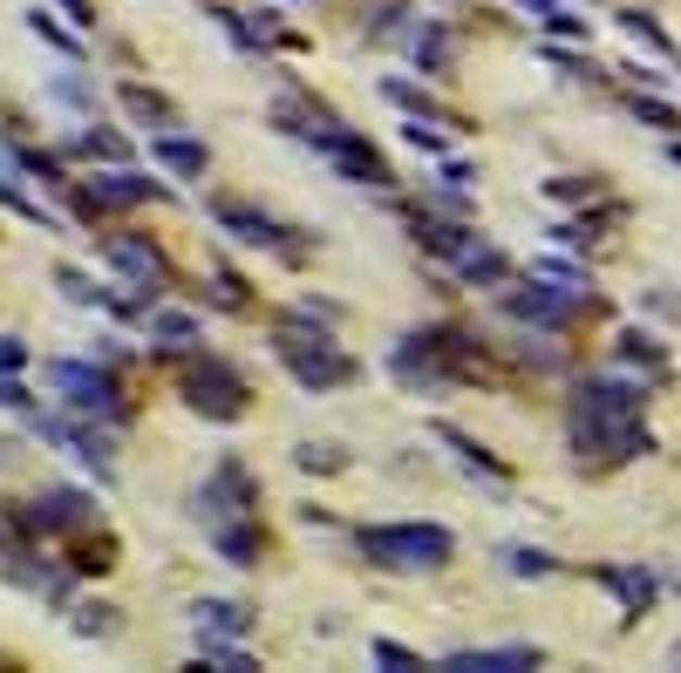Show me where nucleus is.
Returning a JSON list of instances; mask_svg holds the SVG:
<instances>
[{"label":"nucleus","instance_id":"11","mask_svg":"<svg viewBox=\"0 0 681 673\" xmlns=\"http://www.w3.org/2000/svg\"><path fill=\"white\" fill-rule=\"evenodd\" d=\"M14 517H21L28 531L55 537V531H83L89 517H96V504L83 497V490H35L28 504H14Z\"/></svg>","mask_w":681,"mask_h":673},{"label":"nucleus","instance_id":"14","mask_svg":"<svg viewBox=\"0 0 681 673\" xmlns=\"http://www.w3.org/2000/svg\"><path fill=\"white\" fill-rule=\"evenodd\" d=\"M450 673H518V666H539V646H464V653L443 660Z\"/></svg>","mask_w":681,"mask_h":673},{"label":"nucleus","instance_id":"23","mask_svg":"<svg viewBox=\"0 0 681 673\" xmlns=\"http://www.w3.org/2000/svg\"><path fill=\"white\" fill-rule=\"evenodd\" d=\"M28 35H35V41H48V48H55V55L83 62V41H75L68 28H55V14H41V8H35V14H28Z\"/></svg>","mask_w":681,"mask_h":673},{"label":"nucleus","instance_id":"3","mask_svg":"<svg viewBox=\"0 0 681 673\" xmlns=\"http://www.w3.org/2000/svg\"><path fill=\"white\" fill-rule=\"evenodd\" d=\"M389 374L402 388H416V395H443V388H457V381L477 374V341L457 333V327H416V333L395 341Z\"/></svg>","mask_w":681,"mask_h":673},{"label":"nucleus","instance_id":"15","mask_svg":"<svg viewBox=\"0 0 681 673\" xmlns=\"http://www.w3.org/2000/svg\"><path fill=\"white\" fill-rule=\"evenodd\" d=\"M150 157H157L171 177H205L212 150L198 143V137H178V129H157V137H150Z\"/></svg>","mask_w":681,"mask_h":673},{"label":"nucleus","instance_id":"36","mask_svg":"<svg viewBox=\"0 0 681 673\" xmlns=\"http://www.w3.org/2000/svg\"><path fill=\"white\" fill-rule=\"evenodd\" d=\"M368 653L382 660V666H423V660L409 653V646H395V639H368Z\"/></svg>","mask_w":681,"mask_h":673},{"label":"nucleus","instance_id":"38","mask_svg":"<svg viewBox=\"0 0 681 673\" xmlns=\"http://www.w3.org/2000/svg\"><path fill=\"white\" fill-rule=\"evenodd\" d=\"M0 204H14V212H21V218H41V204L14 191V177H0ZM41 225H48V218H41Z\"/></svg>","mask_w":681,"mask_h":673},{"label":"nucleus","instance_id":"40","mask_svg":"<svg viewBox=\"0 0 681 673\" xmlns=\"http://www.w3.org/2000/svg\"><path fill=\"white\" fill-rule=\"evenodd\" d=\"M0 368H8V374H14V368H28V347H21L14 333H0Z\"/></svg>","mask_w":681,"mask_h":673},{"label":"nucleus","instance_id":"43","mask_svg":"<svg viewBox=\"0 0 681 673\" xmlns=\"http://www.w3.org/2000/svg\"><path fill=\"white\" fill-rule=\"evenodd\" d=\"M0 462H14V443H0Z\"/></svg>","mask_w":681,"mask_h":673},{"label":"nucleus","instance_id":"28","mask_svg":"<svg viewBox=\"0 0 681 673\" xmlns=\"http://www.w3.org/2000/svg\"><path fill=\"white\" fill-rule=\"evenodd\" d=\"M518 8H525V14H532V21H539V28H552V35H579V21H572V14L559 8V0H518Z\"/></svg>","mask_w":681,"mask_h":673},{"label":"nucleus","instance_id":"34","mask_svg":"<svg viewBox=\"0 0 681 673\" xmlns=\"http://www.w3.org/2000/svg\"><path fill=\"white\" fill-rule=\"evenodd\" d=\"M212 300H218V306H245V287H239V272H232V266H218V272H212Z\"/></svg>","mask_w":681,"mask_h":673},{"label":"nucleus","instance_id":"1","mask_svg":"<svg viewBox=\"0 0 681 673\" xmlns=\"http://www.w3.org/2000/svg\"><path fill=\"white\" fill-rule=\"evenodd\" d=\"M572 449L600 456V462L654 449V435L641 429V388H627V381H579V395H572Z\"/></svg>","mask_w":681,"mask_h":673},{"label":"nucleus","instance_id":"16","mask_svg":"<svg viewBox=\"0 0 681 673\" xmlns=\"http://www.w3.org/2000/svg\"><path fill=\"white\" fill-rule=\"evenodd\" d=\"M212 545H218L225 564H239V572H245V564H260V551H266V531L252 524V517H232V524L212 531Z\"/></svg>","mask_w":681,"mask_h":673},{"label":"nucleus","instance_id":"21","mask_svg":"<svg viewBox=\"0 0 681 673\" xmlns=\"http://www.w3.org/2000/svg\"><path fill=\"white\" fill-rule=\"evenodd\" d=\"M382 96L395 102V110H409L416 123H450V129H470V123H457V116H450V110H437V102H430V96H423V89H409V82H395V75H389V82H382Z\"/></svg>","mask_w":681,"mask_h":673},{"label":"nucleus","instance_id":"9","mask_svg":"<svg viewBox=\"0 0 681 673\" xmlns=\"http://www.w3.org/2000/svg\"><path fill=\"white\" fill-rule=\"evenodd\" d=\"M212 225L232 231L239 245H260V252H287V258H300V245L287 239V225L266 218V212H252V204H239V198H212Z\"/></svg>","mask_w":681,"mask_h":673},{"label":"nucleus","instance_id":"31","mask_svg":"<svg viewBox=\"0 0 681 673\" xmlns=\"http://www.w3.org/2000/svg\"><path fill=\"white\" fill-rule=\"evenodd\" d=\"M8 157H14L21 170H35V177H41V185H68V177H62V164H55V157H35V150H21V143H8Z\"/></svg>","mask_w":681,"mask_h":673},{"label":"nucleus","instance_id":"18","mask_svg":"<svg viewBox=\"0 0 681 673\" xmlns=\"http://www.w3.org/2000/svg\"><path fill=\"white\" fill-rule=\"evenodd\" d=\"M116 102H123V110H130L143 129H171V123H178V110H171V96H164V89H143V82H116Z\"/></svg>","mask_w":681,"mask_h":673},{"label":"nucleus","instance_id":"42","mask_svg":"<svg viewBox=\"0 0 681 673\" xmlns=\"http://www.w3.org/2000/svg\"><path fill=\"white\" fill-rule=\"evenodd\" d=\"M62 8H68V21H75V28H89V21H96V14H89V0H62Z\"/></svg>","mask_w":681,"mask_h":673},{"label":"nucleus","instance_id":"41","mask_svg":"<svg viewBox=\"0 0 681 673\" xmlns=\"http://www.w3.org/2000/svg\"><path fill=\"white\" fill-rule=\"evenodd\" d=\"M634 116L654 123V129H674V110H661V102H641V96H634Z\"/></svg>","mask_w":681,"mask_h":673},{"label":"nucleus","instance_id":"24","mask_svg":"<svg viewBox=\"0 0 681 673\" xmlns=\"http://www.w3.org/2000/svg\"><path fill=\"white\" fill-rule=\"evenodd\" d=\"M437 435H443V443H450V449H457V456L470 462V470H484L491 483H504V477H512V470H504V462H497L491 449H477V443H470V435H457V429H437Z\"/></svg>","mask_w":681,"mask_h":673},{"label":"nucleus","instance_id":"17","mask_svg":"<svg viewBox=\"0 0 681 673\" xmlns=\"http://www.w3.org/2000/svg\"><path fill=\"white\" fill-rule=\"evenodd\" d=\"M416 245H430L437 258H450V266H464V258L484 245L470 225H437V218H416Z\"/></svg>","mask_w":681,"mask_h":673},{"label":"nucleus","instance_id":"27","mask_svg":"<svg viewBox=\"0 0 681 673\" xmlns=\"http://www.w3.org/2000/svg\"><path fill=\"white\" fill-rule=\"evenodd\" d=\"M55 279H62V293H68L75 306H110V314H116V300H110L103 287H96V279H89V272H75V266H62Z\"/></svg>","mask_w":681,"mask_h":673},{"label":"nucleus","instance_id":"10","mask_svg":"<svg viewBox=\"0 0 681 673\" xmlns=\"http://www.w3.org/2000/svg\"><path fill=\"white\" fill-rule=\"evenodd\" d=\"M103 258L123 272V287H137V293H150V300H157V293H164V279H171L164 252L150 245V239H137V231H116V239L103 245Z\"/></svg>","mask_w":681,"mask_h":673},{"label":"nucleus","instance_id":"4","mask_svg":"<svg viewBox=\"0 0 681 673\" xmlns=\"http://www.w3.org/2000/svg\"><path fill=\"white\" fill-rule=\"evenodd\" d=\"M300 320H307V314H287L280 327H273V360H280V368H287L300 388H307V395H327V388H348V381L362 374V360H355V354H341V347L327 341L320 327L307 333Z\"/></svg>","mask_w":681,"mask_h":673},{"label":"nucleus","instance_id":"7","mask_svg":"<svg viewBox=\"0 0 681 673\" xmlns=\"http://www.w3.org/2000/svg\"><path fill=\"white\" fill-rule=\"evenodd\" d=\"M178 395H185V408L191 416H205V422H239L245 408H252V388H245V374H232L225 360H198V368L178 381Z\"/></svg>","mask_w":681,"mask_h":673},{"label":"nucleus","instance_id":"6","mask_svg":"<svg viewBox=\"0 0 681 673\" xmlns=\"http://www.w3.org/2000/svg\"><path fill=\"white\" fill-rule=\"evenodd\" d=\"M48 381H55V395L68 416H83V422H130V402H123V381L110 368H96V360H55L48 368Z\"/></svg>","mask_w":681,"mask_h":673},{"label":"nucleus","instance_id":"37","mask_svg":"<svg viewBox=\"0 0 681 673\" xmlns=\"http://www.w3.org/2000/svg\"><path fill=\"white\" fill-rule=\"evenodd\" d=\"M75 633H116V619H110V606H83V619H75Z\"/></svg>","mask_w":681,"mask_h":673},{"label":"nucleus","instance_id":"5","mask_svg":"<svg viewBox=\"0 0 681 673\" xmlns=\"http://www.w3.org/2000/svg\"><path fill=\"white\" fill-rule=\"evenodd\" d=\"M355 545H362L368 564H382V572H437V564H450L457 537L443 524H362Z\"/></svg>","mask_w":681,"mask_h":673},{"label":"nucleus","instance_id":"8","mask_svg":"<svg viewBox=\"0 0 681 673\" xmlns=\"http://www.w3.org/2000/svg\"><path fill=\"white\" fill-rule=\"evenodd\" d=\"M260 510V483H252V470L239 456H218L212 462V477L198 483V517L218 531V524H232V517H252Z\"/></svg>","mask_w":681,"mask_h":673},{"label":"nucleus","instance_id":"44","mask_svg":"<svg viewBox=\"0 0 681 673\" xmlns=\"http://www.w3.org/2000/svg\"><path fill=\"white\" fill-rule=\"evenodd\" d=\"M668 157H674V164H681V143H668Z\"/></svg>","mask_w":681,"mask_h":673},{"label":"nucleus","instance_id":"35","mask_svg":"<svg viewBox=\"0 0 681 673\" xmlns=\"http://www.w3.org/2000/svg\"><path fill=\"white\" fill-rule=\"evenodd\" d=\"M293 462H300V470H341V462H348V456H335V449H327V443H320V449L307 443V449H293Z\"/></svg>","mask_w":681,"mask_h":673},{"label":"nucleus","instance_id":"19","mask_svg":"<svg viewBox=\"0 0 681 673\" xmlns=\"http://www.w3.org/2000/svg\"><path fill=\"white\" fill-rule=\"evenodd\" d=\"M191 612H198V633H225V639L252 633V612H245V606H232V599H198Z\"/></svg>","mask_w":681,"mask_h":673},{"label":"nucleus","instance_id":"20","mask_svg":"<svg viewBox=\"0 0 681 673\" xmlns=\"http://www.w3.org/2000/svg\"><path fill=\"white\" fill-rule=\"evenodd\" d=\"M593 579L607 585V592H620L627 612H647V599H654V579H647V572H627V564H600Z\"/></svg>","mask_w":681,"mask_h":673},{"label":"nucleus","instance_id":"32","mask_svg":"<svg viewBox=\"0 0 681 673\" xmlns=\"http://www.w3.org/2000/svg\"><path fill=\"white\" fill-rule=\"evenodd\" d=\"M75 150H83V157H123V137H110V129H83V137H75Z\"/></svg>","mask_w":681,"mask_h":673},{"label":"nucleus","instance_id":"12","mask_svg":"<svg viewBox=\"0 0 681 673\" xmlns=\"http://www.w3.org/2000/svg\"><path fill=\"white\" fill-rule=\"evenodd\" d=\"M579 306V287H532V293H504V314L532 320V327H566Z\"/></svg>","mask_w":681,"mask_h":673},{"label":"nucleus","instance_id":"30","mask_svg":"<svg viewBox=\"0 0 681 673\" xmlns=\"http://www.w3.org/2000/svg\"><path fill=\"white\" fill-rule=\"evenodd\" d=\"M620 354L641 360L647 374H661V347H654V333H620Z\"/></svg>","mask_w":681,"mask_h":673},{"label":"nucleus","instance_id":"22","mask_svg":"<svg viewBox=\"0 0 681 673\" xmlns=\"http://www.w3.org/2000/svg\"><path fill=\"white\" fill-rule=\"evenodd\" d=\"M416 68L423 75H450V28H437V21H430V28L416 35Z\"/></svg>","mask_w":681,"mask_h":673},{"label":"nucleus","instance_id":"26","mask_svg":"<svg viewBox=\"0 0 681 673\" xmlns=\"http://www.w3.org/2000/svg\"><path fill=\"white\" fill-rule=\"evenodd\" d=\"M150 341H164V347H191V341H198V320H191V314H150Z\"/></svg>","mask_w":681,"mask_h":673},{"label":"nucleus","instance_id":"25","mask_svg":"<svg viewBox=\"0 0 681 673\" xmlns=\"http://www.w3.org/2000/svg\"><path fill=\"white\" fill-rule=\"evenodd\" d=\"M620 28H627V35H634V41H647V48H654V55H674V41L661 35V21H654L647 8H627V14H620Z\"/></svg>","mask_w":681,"mask_h":673},{"label":"nucleus","instance_id":"13","mask_svg":"<svg viewBox=\"0 0 681 673\" xmlns=\"http://www.w3.org/2000/svg\"><path fill=\"white\" fill-rule=\"evenodd\" d=\"M89 204H110V212H130V204H150V198H164V185L157 177H137V170H103V177H89Z\"/></svg>","mask_w":681,"mask_h":673},{"label":"nucleus","instance_id":"39","mask_svg":"<svg viewBox=\"0 0 681 673\" xmlns=\"http://www.w3.org/2000/svg\"><path fill=\"white\" fill-rule=\"evenodd\" d=\"M0 408H35V402H28V388H21L8 368H0Z\"/></svg>","mask_w":681,"mask_h":673},{"label":"nucleus","instance_id":"45","mask_svg":"<svg viewBox=\"0 0 681 673\" xmlns=\"http://www.w3.org/2000/svg\"><path fill=\"white\" fill-rule=\"evenodd\" d=\"M0 558H8V531H0Z\"/></svg>","mask_w":681,"mask_h":673},{"label":"nucleus","instance_id":"29","mask_svg":"<svg viewBox=\"0 0 681 673\" xmlns=\"http://www.w3.org/2000/svg\"><path fill=\"white\" fill-rule=\"evenodd\" d=\"M205 660H212V666H225V673H252V666H260V660L245 653V646H225L218 633H205Z\"/></svg>","mask_w":681,"mask_h":673},{"label":"nucleus","instance_id":"2","mask_svg":"<svg viewBox=\"0 0 681 673\" xmlns=\"http://www.w3.org/2000/svg\"><path fill=\"white\" fill-rule=\"evenodd\" d=\"M273 123H280L287 137H300V143H307V150H314V157H320L327 170H335V177H348V185H375V191L395 185L382 150H375L368 137H355L348 123H335L327 110H300V102H280V110H273Z\"/></svg>","mask_w":681,"mask_h":673},{"label":"nucleus","instance_id":"33","mask_svg":"<svg viewBox=\"0 0 681 673\" xmlns=\"http://www.w3.org/2000/svg\"><path fill=\"white\" fill-rule=\"evenodd\" d=\"M504 564H512V579H545L552 572L545 551H504Z\"/></svg>","mask_w":681,"mask_h":673}]
</instances>
